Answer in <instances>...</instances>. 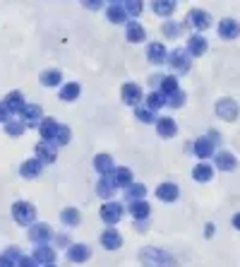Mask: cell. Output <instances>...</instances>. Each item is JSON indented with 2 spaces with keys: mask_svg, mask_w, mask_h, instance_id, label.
Instances as JSON below:
<instances>
[{
  "mask_svg": "<svg viewBox=\"0 0 240 267\" xmlns=\"http://www.w3.org/2000/svg\"><path fill=\"white\" fill-rule=\"evenodd\" d=\"M12 217H15L17 224H32L36 219V210L29 202H15L12 205Z\"/></svg>",
  "mask_w": 240,
  "mask_h": 267,
  "instance_id": "cell-1",
  "label": "cell"
},
{
  "mask_svg": "<svg viewBox=\"0 0 240 267\" xmlns=\"http://www.w3.org/2000/svg\"><path fill=\"white\" fill-rule=\"evenodd\" d=\"M110 3H118V0H110Z\"/></svg>",
  "mask_w": 240,
  "mask_h": 267,
  "instance_id": "cell-47",
  "label": "cell"
},
{
  "mask_svg": "<svg viewBox=\"0 0 240 267\" xmlns=\"http://www.w3.org/2000/svg\"><path fill=\"white\" fill-rule=\"evenodd\" d=\"M77 97H79V84L77 82H70V84L60 89V99L63 101H75Z\"/></svg>",
  "mask_w": 240,
  "mask_h": 267,
  "instance_id": "cell-22",
  "label": "cell"
},
{
  "mask_svg": "<svg viewBox=\"0 0 240 267\" xmlns=\"http://www.w3.org/2000/svg\"><path fill=\"white\" fill-rule=\"evenodd\" d=\"M36 154H39V161L51 164V161H55V147L51 145L48 140H41V142L36 145Z\"/></svg>",
  "mask_w": 240,
  "mask_h": 267,
  "instance_id": "cell-7",
  "label": "cell"
},
{
  "mask_svg": "<svg viewBox=\"0 0 240 267\" xmlns=\"http://www.w3.org/2000/svg\"><path fill=\"white\" fill-rule=\"evenodd\" d=\"M60 219H63L67 226H77V224H79V212H77L75 207H67V210H63Z\"/></svg>",
  "mask_w": 240,
  "mask_h": 267,
  "instance_id": "cell-30",
  "label": "cell"
},
{
  "mask_svg": "<svg viewBox=\"0 0 240 267\" xmlns=\"http://www.w3.org/2000/svg\"><path fill=\"white\" fill-rule=\"evenodd\" d=\"M123 99H125V104H137L142 99V89L137 84H125L123 87Z\"/></svg>",
  "mask_w": 240,
  "mask_h": 267,
  "instance_id": "cell-15",
  "label": "cell"
},
{
  "mask_svg": "<svg viewBox=\"0 0 240 267\" xmlns=\"http://www.w3.org/2000/svg\"><path fill=\"white\" fill-rule=\"evenodd\" d=\"M106 15H108V20H110L113 24L125 22V17H128V12H125V8H120L118 3H113V5L108 8V12H106Z\"/></svg>",
  "mask_w": 240,
  "mask_h": 267,
  "instance_id": "cell-17",
  "label": "cell"
},
{
  "mask_svg": "<svg viewBox=\"0 0 240 267\" xmlns=\"http://www.w3.org/2000/svg\"><path fill=\"white\" fill-rule=\"evenodd\" d=\"M195 152H197V156H202V159H204V156H211V154H214V145H211V140H204V137H202V140H197V142H195Z\"/></svg>",
  "mask_w": 240,
  "mask_h": 267,
  "instance_id": "cell-21",
  "label": "cell"
},
{
  "mask_svg": "<svg viewBox=\"0 0 240 267\" xmlns=\"http://www.w3.org/2000/svg\"><path fill=\"white\" fill-rule=\"evenodd\" d=\"M0 267H15V260L8 257V255H3V257H0Z\"/></svg>",
  "mask_w": 240,
  "mask_h": 267,
  "instance_id": "cell-43",
  "label": "cell"
},
{
  "mask_svg": "<svg viewBox=\"0 0 240 267\" xmlns=\"http://www.w3.org/2000/svg\"><path fill=\"white\" fill-rule=\"evenodd\" d=\"M187 48H190V53H192V56H202V53L207 51V41H204L202 36H192V39H190V44H187Z\"/></svg>",
  "mask_w": 240,
  "mask_h": 267,
  "instance_id": "cell-23",
  "label": "cell"
},
{
  "mask_svg": "<svg viewBox=\"0 0 240 267\" xmlns=\"http://www.w3.org/2000/svg\"><path fill=\"white\" fill-rule=\"evenodd\" d=\"M156 195H159L161 200H166V202H173L175 198H178V188H175L173 183H164V186H159Z\"/></svg>",
  "mask_w": 240,
  "mask_h": 267,
  "instance_id": "cell-16",
  "label": "cell"
},
{
  "mask_svg": "<svg viewBox=\"0 0 240 267\" xmlns=\"http://www.w3.org/2000/svg\"><path fill=\"white\" fill-rule=\"evenodd\" d=\"M8 109H10V113H20L24 109V97H22V92H10L8 94V99L3 101Z\"/></svg>",
  "mask_w": 240,
  "mask_h": 267,
  "instance_id": "cell-11",
  "label": "cell"
},
{
  "mask_svg": "<svg viewBox=\"0 0 240 267\" xmlns=\"http://www.w3.org/2000/svg\"><path fill=\"white\" fill-rule=\"evenodd\" d=\"M144 195V186H132L130 188V198H142Z\"/></svg>",
  "mask_w": 240,
  "mask_h": 267,
  "instance_id": "cell-41",
  "label": "cell"
},
{
  "mask_svg": "<svg viewBox=\"0 0 240 267\" xmlns=\"http://www.w3.org/2000/svg\"><path fill=\"white\" fill-rule=\"evenodd\" d=\"M175 3L173 0H154V12L156 15H164V17H168L171 12H173Z\"/></svg>",
  "mask_w": 240,
  "mask_h": 267,
  "instance_id": "cell-24",
  "label": "cell"
},
{
  "mask_svg": "<svg viewBox=\"0 0 240 267\" xmlns=\"http://www.w3.org/2000/svg\"><path fill=\"white\" fill-rule=\"evenodd\" d=\"M120 217H123V207H120L118 202H108V205L101 207V219H103L106 224L120 222Z\"/></svg>",
  "mask_w": 240,
  "mask_h": 267,
  "instance_id": "cell-2",
  "label": "cell"
},
{
  "mask_svg": "<svg viewBox=\"0 0 240 267\" xmlns=\"http://www.w3.org/2000/svg\"><path fill=\"white\" fill-rule=\"evenodd\" d=\"M218 34L223 36V39H235L240 34V27L235 20H223V22L218 24Z\"/></svg>",
  "mask_w": 240,
  "mask_h": 267,
  "instance_id": "cell-12",
  "label": "cell"
},
{
  "mask_svg": "<svg viewBox=\"0 0 240 267\" xmlns=\"http://www.w3.org/2000/svg\"><path fill=\"white\" fill-rule=\"evenodd\" d=\"M211 173H214V171H211V166H207V164H202V166L195 168V178H197V181H209Z\"/></svg>",
  "mask_w": 240,
  "mask_h": 267,
  "instance_id": "cell-35",
  "label": "cell"
},
{
  "mask_svg": "<svg viewBox=\"0 0 240 267\" xmlns=\"http://www.w3.org/2000/svg\"><path fill=\"white\" fill-rule=\"evenodd\" d=\"M51 236H53V231L48 224H34L32 231H29V238L34 243H46V241H51Z\"/></svg>",
  "mask_w": 240,
  "mask_h": 267,
  "instance_id": "cell-4",
  "label": "cell"
},
{
  "mask_svg": "<svg viewBox=\"0 0 240 267\" xmlns=\"http://www.w3.org/2000/svg\"><path fill=\"white\" fill-rule=\"evenodd\" d=\"M24 128H27L24 121H5V133L12 135V137H20L24 133Z\"/></svg>",
  "mask_w": 240,
  "mask_h": 267,
  "instance_id": "cell-26",
  "label": "cell"
},
{
  "mask_svg": "<svg viewBox=\"0 0 240 267\" xmlns=\"http://www.w3.org/2000/svg\"><path fill=\"white\" fill-rule=\"evenodd\" d=\"M216 113L223 118V121H233V118H238V104L230 99H223L216 104Z\"/></svg>",
  "mask_w": 240,
  "mask_h": 267,
  "instance_id": "cell-3",
  "label": "cell"
},
{
  "mask_svg": "<svg viewBox=\"0 0 240 267\" xmlns=\"http://www.w3.org/2000/svg\"><path fill=\"white\" fill-rule=\"evenodd\" d=\"M60 79H63V75H60L58 70H46V72H41V84H44V87H55V84H60Z\"/></svg>",
  "mask_w": 240,
  "mask_h": 267,
  "instance_id": "cell-20",
  "label": "cell"
},
{
  "mask_svg": "<svg viewBox=\"0 0 240 267\" xmlns=\"http://www.w3.org/2000/svg\"><path fill=\"white\" fill-rule=\"evenodd\" d=\"M132 214L137 217V219H147V214H149V205H144V202H132Z\"/></svg>",
  "mask_w": 240,
  "mask_h": 267,
  "instance_id": "cell-32",
  "label": "cell"
},
{
  "mask_svg": "<svg viewBox=\"0 0 240 267\" xmlns=\"http://www.w3.org/2000/svg\"><path fill=\"white\" fill-rule=\"evenodd\" d=\"M17 262H20V267H36V265H39L34 257H24V255L17 257Z\"/></svg>",
  "mask_w": 240,
  "mask_h": 267,
  "instance_id": "cell-37",
  "label": "cell"
},
{
  "mask_svg": "<svg viewBox=\"0 0 240 267\" xmlns=\"http://www.w3.org/2000/svg\"><path fill=\"white\" fill-rule=\"evenodd\" d=\"M156 128H159V135H164V137H173L175 135V123L171 118H159Z\"/></svg>",
  "mask_w": 240,
  "mask_h": 267,
  "instance_id": "cell-19",
  "label": "cell"
},
{
  "mask_svg": "<svg viewBox=\"0 0 240 267\" xmlns=\"http://www.w3.org/2000/svg\"><path fill=\"white\" fill-rule=\"evenodd\" d=\"M41 106H36V104H24V109L20 111V116H22V121H27V125H34V123L41 118Z\"/></svg>",
  "mask_w": 240,
  "mask_h": 267,
  "instance_id": "cell-9",
  "label": "cell"
},
{
  "mask_svg": "<svg viewBox=\"0 0 240 267\" xmlns=\"http://www.w3.org/2000/svg\"><path fill=\"white\" fill-rule=\"evenodd\" d=\"M173 60H171V65L175 67V70H180V72H185L187 70V65H190V60H187L185 58V53H183V51H173Z\"/></svg>",
  "mask_w": 240,
  "mask_h": 267,
  "instance_id": "cell-27",
  "label": "cell"
},
{
  "mask_svg": "<svg viewBox=\"0 0 240 267\" xmlns=\"http://www.w3.org/2000/svg\"><path fill=\"white\" fill-rule=\"evenodd\" d=\"M185 104V99H183V94L180 92H175L173 94V99H171V106H183Z\"/></svg>",
  "mask_w": 240,
  "mask_h": 267,
  "instance_id": "cell-42",
  "label": "cell"
},
{
  "mask_svg": "<svg viewBox=\"0 0 240 267\" xmlns=\"http://www.w3.org/2000/svg\"><path fill=\"white\" fill-rule=\"evenodd\" d=\"M147 104H149V109H152V111H156V109H161V106H164L166 101H164V97H161V94H149Z\"/></svg>",
  "mask_w": 240,
  "mask_h": 267,
  "instance_id": "cell-36",
  "label": "cell"
},
{
  "mask_svg": "<svg viewBox=\"0 0 240 267\" xmlns=\"http://www.w3.org/2000/svg\"><path fill=\"white\" fill-rule=\"evenodd\" d=\"M166 58V48L161 44H152L149 46V60L152 63H164Z\"/></svg>",
  "mask_w": 240,
  "mask_h": 267,
  "instance_id": "cell-29",
  "label": "cell"
},
{
  "mask_svg": "<svg viewBox=\"0 0 240 267\" xmlns=\"http://www.w3.org/2000/svg\"><path fill=\"white\" fill-rule=\"evenodd\" d=\"M233 226H235V229H240V214H235V217H233Z\"/></svg>",
  "mask_w": 240,
  "mask_h": 267,
  "instance_id": "cell-45",
  "label": "cell"
},
{
  "mask_svg": "<svg viewBox=\"0 0 240 267\" xmlns=\"http://www.w3.org/2000/svg\"><path fill=\"white\" fill-rule=\"evenodd\" d=\"M82 5L89 8V10H98V8L103 5V0H82Z\"/></svg>",
  "mask_w": 240,
  "mask_h": 267,
  "instance_id": "cell-38",
  "label": "cell"
},
{
  "mask_svg": "<svg viewBox=\"0 0 240 267\" xmlns=\"http://www.w3.org/2000/svg\"><path fill=\"white\" fill-rule=\"evenodd\" d=\"M101 245H103L106 250H118L120 245H123V238H120L118 231L108 229V231H103V234H101Z\"/></svg>",
  "mask_w": 240,
  "mask_h": 267,
  "instance_id": "cell-6",
  "label": "cell"
},
{
  "mask_svg": "<svg viewBox=\"0 0 240 267\" xmlns=\"http://www.w3.org/2000/svg\"><path fill=\"white\" fill-rule=\"evenodd\" d=\"M44 267H55V265H53V262H51V265H44Z\"/></svg>",
  "mask_w": 240,
  "mask_h": 267,
  "instance_id": "cell-46",
  "label": "cell"
},
{
  "mask_svg": "<svg viewBox=\"0 0 240 267\" xmlns=\"http://www.w3.org/2000/svg\"><path fill=\"white\" fill-rule=\"evenodd\" d=\"M20 173H22L24 178H36L41 173V161H39V159H27L22 164V168H20Z\"/></svg>",
  "mask_w": 240,
  "mask_h": 267,
  "instance_id": "cell-13",
  "label": "cell"
},
{
  "mask_svg": "<svg viewBox=\"0 0 240 267\" xmlns=\"http://www.w3.org/2000/svg\"><path fill=\"white\" fill-rule=\"evenodd\" d=\"M216 166L223 168V171H230V168H235V156L226 154V152H221V154H216Z\"/></svg>",
  "mask_w": 240,
  "mask_h": 267,
  "instance_id": "cell-28",
  "label": "cell"
},
{
  "mask_svg": "<svg viewBox=\"0 0 240 267\" xmlns=\"http://www.w3.org/2000/svg\"><path fill=\"white\" fill-rule=\"evenodd\" d=\"M55 142H58V145H67V142H70V128H67V125H58Z\"/></svg>",
  "mask_w": 240,
  "mask_h": 267,
  "instance_id": "cell-33",
  "label": "cell"
},
{
  "mask_svg": "<svg viewBox=\"0 0 240 267\" xmlns=\"http://www.w3.org/2000/svg\"><path fill=\"white\" fill-rule=\"evenodd\" d=\"M190 24L195 29H209L211 27V17L204 10H192L190 12Z\"/></svg>",
  "mask_w": 240,
  "mask_h": 267,
  "instance_id": "cell-8",
  "label": "cell"
},
{
  "mask_svg": "<svg viewBox=\"0 0 240 267\" xmlns=\"http://www.w3.org/2000/svg\"><path fill=\"white\" fill-rule=\"evenodd\" d=\"M178 89V82H175L173 77H166L164 79V92H175Z\"/></svg>",
  "mask_w": 240,
  "mask_h": 267,
  "instance_id": "cell-39",
  "label": "cell"
},
{
  "mask_svg": "<svg viewBox=\"0 0 240 267\" xmlns=\"http://www.w3.org/2000/svg\"><path fill=\"white\" fill-rule=\"evenodd\" d=\"M34 260H36V262H44V265H51V262H55V250L53 248H48V245H39V248H36V250H34Z\"/></svg>",
  "mask_w": 240,
  "mask_h": 267,
  "instance_id": "cell-10",
  "label": "cell"
},
{
  "mask_svg": "<svg viewBox=\"0 0 240 267\" xmlns=\"http://www.w3.org/2000/svg\"><path fill=\"white\" fill-rule=\"evenodd\" d=\"M89 248L84 243H75L70 245V250H67V257H70V262H87L89 260Z\"/></svg>",
  "mask_w": 240,
  "mask_h": 267,
  "instance_id": "cell-5",
  "label": "cell"
},
{
  "mask_svg": "<svg viewBox=\"0 0 240 267\" xmlns=\"http://www.w3.org/2000/svg\"><path fill=\"white\" fill-rule=\"evenodd\" d=\"M130 181H132L130 168H118V171H115V178H113V183H115V186H128Z\"/></svg>",
  "mask_w": 240,
  "mask_h": 267,
  "instance_id": "cell-31",
  "label": "cell"
},
{
  "mask_svg": "<svg viewBox=\"0 0 240 267\" xmlns=\"http://www.w3.org/2000/svg\"><path fill=\"white\" fill-rule=\"evenodd\" d=\"M10 121V109L5 106V104H0V123Z\"/></svg>",
  "mask_w": 240,
  "mask_h": 267,
  "instance_id": "cell-40",
  "label": "cell"
},
{
  "mask_svg": "<svg viewBox=\"0 0 240 267\" xmlns=\"http://www.w3.org/2000/svg\"><path fill=\"white\" fill-rule=\"evenodd\" d=\"M39 133L44 140H55V133H58V123L53 118H44L41 125H39Z\"/></svg>",
  "mask_w": 240,
  "mask_h": 267,
  "instance_id": "cell-14",
  "label": "cell"
},
{
  "mask_svg": "<svg viewBox=\"0 0 240 267\" xmlns=\"http://www.w3.org/2000/svg\"><path fill=\"white\" fill-rule=\"evenodd\" d=\"M128 41H132V44H137V41H144V29L137 22H130V24H128Z\"/></svg>",
  "mask_w": 240,
  "mask_h": 267,
  "instance_id": "cell-25",
  "label": "cell"
},
{
  "mask_svg": "<svg viewBox=\"0 0 240 267\" xmlns=\"http://www.w3.org/2000/svg\"><path fill=\"white\" fill-rule=\"evenodd\" d=\"M94 166L101 171V176H110V171H113V164H110L108 154H98L96 159H94Z\"/></svg>",
  "mask_w": 240,
  "mask_h": 267,
  "instance_id": "cell-18",
  "label": "cell"
},
{
  "mask_svg": "<svg viewBox=\"0 0 240 267\" xmlns=\"http://www.w3.org/2000/svg\"><path fill=\"white\" fill-rule=\"evenodd\" d=\"M137 116H140L144 123H152V113L149 111H137Z\"/></svg>",
  "mask_w": 240,
  "mask_h": 267,
  "instance_id": "cell-44",
  "label": "cell"
},
{
  "mask_svg": "<svg viewBox=\"0 0 240 267\" xmlns=\"http://www.w3.org/2000/svg\"><path fill=\"white\" fill-rule=\"evenodd\" d=\"M144 10L142 0H125V12H130V15H140Z\"/></svg>",
  "mask_w": 240,
  "mask_h": 267,
  "instance_id": "cell-34",
  "label": "cell"
}]
</instances>
